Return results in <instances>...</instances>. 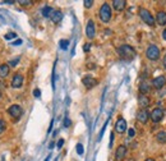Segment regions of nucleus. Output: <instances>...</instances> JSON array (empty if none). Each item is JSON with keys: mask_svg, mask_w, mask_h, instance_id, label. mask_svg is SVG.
Returning <instances> with one entry per match:
<instances>
[{"mask_svg": "<svg viewBox=\"0 0 166 161\" xmlns=\"http://www.w3.org/2000/svg\"><path fill=\"white\" fill-rule=\"evenodd\" d=\"M100 19L104 22V23H107L111 19V8L107 3H104L100 9Z\"/></svg>", "mask_w": 166, "mask_h": 161, "instance_id": "20e7f679", "label": "nucleus"}, {"mask_svg": "<svg viewBox=\"0 0 166 161\" xmlns=\"http://www.w3.org/2000/svg\"><path fill=\"white\" fill-rule=\"evenodd\" d=\"M138 104H139L141 107L146 109V107L149 106L151 100H149V97H147V95H139L138 96Z\"/></svg>", "mask_w": 166, "mask_h": 161, "instance_id": "4468645a", "label": "nucleus"}, {"mask_svg": "<svg viewBox=\"0 0 166 161\" xmlns=\"http://www.w3.org/2000/svg\"><path fill=\"white\" fill-rule=\"evenodd\" d=\"M0 99H2V92H0Z\"/></svg>", "mask_w": 166, "mask_h": 161, "instance_id": "37998d69", "label": "nucleus"}, {"mask_svg": "<svg viewBox=\"0 0 166 161\" xmlns=\"http://www.w3.org/2000/svg\"><path fill=\"white\" fill-rule=\"evenodd\" d=\"M23 84V76L22 74H16L12 79V87L13 88H19Z\"/></svg>", "mask_w": 166, "mask_h": 161, "instance_id": "ddd939ff", "label": "nucleus"}, {"mask_svg": "<svg viewBox=\"0 0 166 161\" xmlns=\"http://www.w3.org/2000/svg\"><path fill=\"white\" fill-rule=\"evenodd\" d=\"M33 96H35V97H40V96H41V91H40L39 88H36V90L33 91Z\"/></svg>", "mask_w": 166, "mask_h": 161, "instance_id": "7c9ffc66", "label": "nucleus"}, {"mask_svg": "<svg viewBox=\"0 0 166 161\" xmlns=\"http://www.w3.org/2000/svg\"><path fill=\"white\" fill-rule=\"evenodd\" d=\"M50 18H51V21L54 22V23H59V22L63 19V13L60 10H54Z\"/></svg>", "mask_w": 166, "mask_h": 161, "instance_id": "a211bd4d", "label": "nucleus"}, {"mask_svg": "<svg viewBox=\"0 0 166 161\" xmlns=\"http://www.w3.org/2000/svg\"><path fill=\"white\" fill-rule=\"evenodd\" d=\"M107 123H109V120H106V123L104 124V127H102V129H101V133H100V140H101V138H102V136H104V132H105V129H106V125H107Z\"/></svg>", "mask_w": 166, "mask_h": 161, "instance_id": "c85d7f7f", "label": "nucleus"}, {"mask_svg": "<svg viewBox=\"0 0 166 161\" xmlns=\"http://www.w3.org/2000/svg\"><path fill=\"white\" fill-rule=\"evenodd\" d=\"M162 64H164V68L166 69V54H165V56H164V60H162Z\"/></svg>", "mask_w": 166, "mask_h": 161, "instance_id": "4c0bfd02", "label": "nucleus"}, {"mask_svg": "<svg viewBox=\"0 0 166 161\" xmlns=\"http://www.w3.org/2000/svg\"><path fill=\"white\" fill-rule=\"evenodd\" d=\"M8 113H9V115L12 116V118L19 119L20 116H22V114H23V110H22V107H20L19 105H12L8 109Z\"/></svg>", "mask_w": 166, "mask_h": 161, "instance_id": "39448f33", "label": "nucleus"}, {"mask_svg": "<svg viewBox=\"0 0 166 161\" xmlns=\"http://www.w3.org/2000/svg\"><path fill=\"white\" fill-rule=\"evenodd\" d=\"M118 53L121 58H124V59H134L137 53H135V50L132 47V46H129V45H123L118 49Z\"/></svg>", "mask_w": 166, "mask_h": 161, "instance_id": "f257e3e1", "label": "nucleus"}, {"mask_svg": "<svg viewBox=\"0 0 166 161\" xmlns=\"http://www.w3.org/2000/svg\"><path fill=\"white\" fill-rule=\"evenodd\" d=\"M59 45H60V47H61L63 50H67L68 46H69V40H60Z\"/></svg>", "mask_w": 166, "mask_h": 161, "instance_id": "4be33fe9", "label": "nucleus"}, {"mask_svg": "<svg viewBox=\"0 0 166 161\" xmlns=\"http://www.w3.org/2000/svg\"><path fill=\"white\" fill-rule=\"evenodd\" d=\"M50 157H51V156H50V155H49V156H47V157L45 159V161H49V160H50Z\"/></svg>", "mask_w": 166, "mask_h": 161, "instance_id": "79ce46f5", "label": "nucleus"}, {"mask_svg": "<svg viewBox=\"0 0 166 161\" xmlns=\"http://www.w3.org/2000/svg\"><path fill=\"white\" fill-rule=\"evenodd\" d=\"M156 141L161 144L166 143V132H160V133H157L156 134Z\"/></svg>", "mask_w": 166, "mask_h": 161, "instance_id": "aec40b11", "label": "nucleus"}, {"mask_svg": "<svg viewBox=\"0 0 166 161\" xmlns=\"http://www.w3.org/2000/svg\"><path fill=\"white\" fill-rule=\"evenodd\" d=\"M9 64H2L0 65V78H5L6 76L9 74Z\"/></svg>", "mask_w": 166, "mask_h": 161, "instance_id": "6ab92c4d", "label": "nucleus"}, {"mask_svg": "<svg viewBox=\"0 0 166 161\" xmlns=\"http://www.w3.org/2000/svg\"><path fill=\"white\" fill-rule=\"evenodd\" d=\"M156 22L160 26H165L166 24V12H157L156 14Z\"/></svg>", "mask_w": 166, "mask_h": 161, "instance_id": "dca6fc26", "label": "nucleus"}, {"mask_svg": "<svg viewBox=\"0 0 166 161\" xmlns=\"http://www.w3.org/2000/svg\"><path fill=\"white\" fill-rule=\"evenodd\" d=\"M127 155V147L125 146H119V147L116 148V151H115V160H118V161H121Z\"/></svg>", "mask_w": 166, "mask_h": 161, "instance_id": "9b49d317", "label": "nucleus"}, {"mask_svg": "<svg viewBox=\"0 0 166 161\" xmlns=\"http://www.w3.org/2000/svg\"><path fill=\"white\" fill-rule=\"evenodd\" d=\"M70 125H72V122H70V119L68 118V116H65V119H64V127L68 128V127H70Z\"/></svg>", "mask_w": 166, "mask_h": 161, "instance_id": "393cba45", "label": "nucleus"}, {"mask_svg": "<svg viewBox=\"0 0 166 161\" xmlns=\"http://www.w3.org/2000/svg\"><path fill=\"white\" fill-rule=\"evenodd\" d=\"M76 148H77V153H78V155H83V146H82V143H78Z\"/></svg>", "mask_w": 166, "mask_h": 161, "instance_id": "b1692460", "label": "nucleus"}, {"mask_svg": "<svg viewBox=\"0 0 166 161\" xmlns=\"http://www.w3.org/2000/svg\"><path fill=\"white\" fill-rule=\"evenodd\" d=\"M53 12H54V9L51 8V6H49V5H46V6H44V9H42V16L44 17H51V14H53Z\"/></svg>", "mask_w": 166, "mask_h": 161, "instance_id": "412c9836", "label": "nucleus"}, {"mask_svg": "<svg viewBox=\"0 0 166 161\" xmlns=\"http://www.w3.org/2000/svg\"><path fill=\"white\" fill-rule=\"evenodd\" d=\"M162 37H164V40L166 41V28L164 30V32H162Z\"/></svg>", "mask_w": 166, "mask_h": 161, "instance_id": "58836bf2", "label": "nucleus"}, {"mask_svg": "<svg viewBox=\"0 0 166 161\" xmlns=\"http://www.w3.org/2000/svg\"><path fill=\"white\" fill-rule=\"evenodd\" d=\"M5 40H12V39H16L17 37V33H14V32H9V33H6L5 36Z\"/></svg>", "mask_w": 166, "mask_h": 161, "instance_id": "5701e85b", "label": "nucleus"}, {"mask_svg": "<svg viewBox=\"0 0 166 161\" xmlns=\"http://www.w3.org/2000/svg\"><path fill=\"white\" fill-rule=\"evenodd\" d=\"M20 43H22V40H17V41H14V42H13V45H14V46H17V45H20Z\"/></svg>", "mask_w": 166, "mask_h": 161, "instance_id": "f704fd0d", "label": "nucleus"}, {"mask_svg": "<svg viewBox=\"0 0 166 161\" xmlns=\"http://www.w3.org/2000/svg\"><path fill=\"white\" fill-rule=\"evenodd\" d=\"M139 17H141V19H142L146 24H148V26H151V27L155 26V17L152 16V14H151L149 10L144 9V8H141V9H139Z\"/></svg>", "mask_w": 166, "mask_h": 161, "instance_id": "7ed1b4c3", "label": "nucleus"}, {"mask_svg": "<svg viewBox=\"0 0 166 161\" xmlns=\"http://www.w3.org/2000/svg\"><path fill=\"white\" fill-rule=\"evenodd\" d=\"M4 4H9V5H12V4H14V2L13 0H5V2H3Z\"/></svg>", "mask_w": 166, "mask_h": 161, "instance_id": "c9c22d12", "label": "nucleus"}, {"mask_svg": "<svg viewBox=\"0 0 166 161\" xmlns=\"http://www.w3.org/2000/svg\"><path fill=\"white\" fill-rule=\"evenodd\" d=\"M18 3H19L20 5H31V4H32L31 0H19Z\"/></svg>", "mask_w": 166, "mask_h": 161, "instance_id": "bb28decb", "label": "nucleus"}, {"mask_svg": "<svg viewBox=\"0 0 166 161\" xmlns=\"http://www.w3.org/2000/svg\"><path fill=\"white\" fill-rule=\"evenodd\" d=\"M82 83L87 87L88 90H91V88H93V87L97 84V80L93 78V77H91V76H84L82 78Z\"/></svg>", "mask_w": 166, "mask_h": 161, "instance_id": "6e6552de", "label": "nucleus"}, {"mask_svg": "<svg viewBox=\"0 0 166 161\" xmlns=\"http://www.w3.org/2000/svg\"><path fill=\"white\" fill-rule=\"evenodd\" d=\"M113 6H114V9L116 12H123L125 9V6H127V2H125V0H114Z\"/></svg>", "mask_w": 166, "mask_h": 161, "instance_id": "2eb2a0df", "label": "nucleus"}, {"mask_svg": "<svg viewBox=\"0 0 166 161\" xmlns=\"http://www.w3.org/2000/svg\"><path fill=\"white\" fill-rule=\"evenodd\" d=\"M146 161H155L152 157H148V159H146Z\"/></svg>", "mask_w": 166, "mask_h": 161, "instance_id": "ea45409f", "label": "nucleus"}, {"mask_svg": "<svg viewBox=\"0 0 166 161\" xmlns=\"http://www.w3.org/2000/svg\"><path fill=\"white\" fill-rule=\"evenodd\" d=\"M115 130H116V133H119V134L124 133L127 130V122L123 118H119L116 120V123H115Z\"/></svg>", "mask_w": 166, "mask_h": 161, "instance_id": "1a4fd4ad", "label": "nucleus"}, {"mask_svg": "<svg viewBox=\"0 0 166 161\" xmlns=\"http://www.w3.org/2000/svg\"><path fill=\"white\" fill-rule=\"evenodd\" d=\"M86 35H87L88 39H95V35H96V28H95V23H93V21L90 19L87 22V27H86Z\"/></svg>", "mask_w": 166, "mask_h": 161, "instance_id": "0eeeda50", "label": "nucleus"}, {"mask_svg": "<svg viewBox=\"0 0 166 161\" xmlns=\"http://www.w3.org/2000/svg\"><path fill=\"white\" fill-rule=\"evenodd\" d=\"M83 4H84L86 8H91V6L93 5V2H92V0H84Z\"/></svg>", "mask_w": 166, "mask_h": 161, "instance_id": "a878e982", "label": "nucleus"}, {"mask_svg": "<svg viewBox=\"0 0 166 161\" xmlns=\"http://www.w3.org/2000/svg\"><path fill=\"white\" fill-rule=\"evenodd\" d=\"M4 129H5V123H4L2 119H0V133H3Z\"/></svg>", "mask_w": 166, "mask_h": 161, "instance_id": "c756f323", "label": "nucleus"}, {"mask_svg": "<svg viewBox=\"0 0 166 161\" xmlns=\"http://www.w3.org/2000/svg\"><path fill=\"white\" fill-rule=\"evenodd\" d=\"M0 87H4V88H5V83H3V82H0Z\"/></svg>", "mask_w": 166, "mask_h": 161, "instance_id": "a19ab883", "label": "nucleus"}, {"mask_svg": "<svg viewBox=\"0 0 166 161\" xmlns=\"http://www.w3.org/2000/svg\"><path fill=\"white\" fill-rule=\"evenodd\" d=\"M166 84V78L164 77V76H160V77H156V78H153V80H152V86L155 87V88H162V87Z\"/></svg>", "mask_w": 166, "mask_h": 161, "instance_id": "f8f14e48", "label": "nucleus"}, {"mask_svg": "<svg viewBox=\"0 0 166 161\" xmlns=\"http://www.w3.org/2000/svg\"><path fill=\"white\" fill-rule=\"evenodd\" d=\"M110 138H111V140H110V147H111V146H113V142H114V133H111Z\"/></svg>", "mask_w": 166, "mask_h": 161, "instance_id": "e433bc0d", "label": "nucleus"}, {"mask_svg": "<svg viewBox=\"0 0 166 161\" xmlns=\"http://www.w3.org/2000/svg\"><path fill=\"white\" fill-rule=\"evenodd\" d=\"M18 62H19V58H16V59H13V60L9 62V65L10 67H16V65L18 64Z\"/></svg>", "mask_w": 166, "mask_h": 161, "instance_id": "cd10ccee", "label": "nucleus"}, {"mask_svg": "<svg viewBox=\"0 0 166 161\" xmlns=\"http://www.w3.org/2000/svg\"><path fill=\"white\" fill-rule=\"evenodd\" d=\"M149 91H151V86H149L148 82L143 80V82L139 83V92H141V95H147Z\"/></svg>", "mask_w": 166, "mask_h": 161, "instance_id": "f3484780", "label": "nucleus"}, {"mask_svg": "<svg viewBox=\"0 0 166 161\" xmlns=\"http://www.w3.org/2000/svg\"><path fill=\"white\" fill-rule=\"evenodd\" d=\"M137 119H138V122H141L142 124H146L149 119V114L147 111V109H142L141 111H138V114H137Z\"/></svg>", "mask_w": 166, "mask_h": 161, "instance_id": "9d476101", "label": "nucleus"}, {"mask_svg": "<svg viewBox=\"0 0 166 161\" xmlns=\"http://www.w3.org/2000/svg\"><path fill=\"white\" fill-rule=\"evenodd\" d=\"M90 47H91V45H90V43H84L83 50H84V51H90Z\"/></svg>", "mask_w": 166, "mask_h": 161, "instance_id": "72a5a7b5", "label": "nucleus"}, {"mask_svg": "<svg viewBox=\"0 0 166 161\" xmlns=\"http://www.w3.org/2000/svg\"><path fill=\"white\" fill-rule=\"evenodd\" d=\"M63 144H64V140H59V142H57V148H61L63 147Z\"/></svg>", "mask_w": 166, "mask_h": 161, "instance_id": "473e14b6", "label": "nucleus"}, {"mask_svg": "<svg viewBox=\"0 0 166 161\" xmlns=\"http://www.w3.org/2000/svg\"><path fill=\"white\" fill-rule=\"evenodd\" d=\"M162 118H164V109H161V107L153 109L152 113H151V120L153 123H158L162 120Z\"/></svg>", "mask_w": 166, "mask_h": 161, "instance_id": "423d86ee", "label": "nucleus"}, {"mask_svg": "<svg viewBox=\"0 0 166 161\" xmlns=\"http://www.w3.org/2000/svg\"><path fill=\"white\" fill-rule=\"evenodd\" d=\"M146 56L151 62L158 60L160 59V49H158L156 45H148V47L146 50Z\"/></svg>", "mask_w": 166, "mask_h": 161, "instance_id": "f03ea898", "label": "nucleus"}, {"mask_svg": "<svg viewBox=\"0 0 166 161\" xmlns=\"http://www.w3.org/2000/svg\"><path fill=\"white\" fill-rule=\"evenodd\" d=\"M134 134H135L134 129H129V130H128V136H129V137H134Z\"/></svg>", "mask_w": 166, "mask_h": 161, "instance_id": "2f4dec72", "label": "nucleus"}]
</instances>
